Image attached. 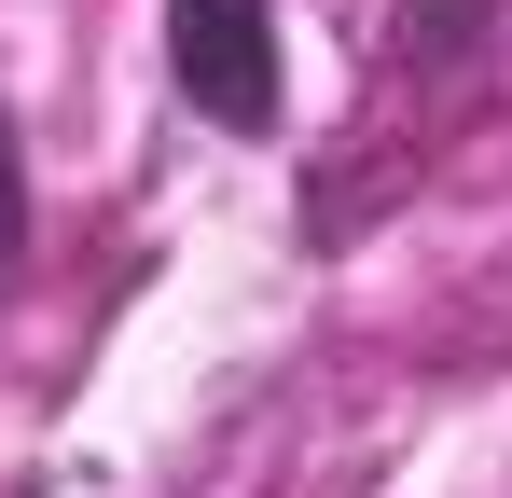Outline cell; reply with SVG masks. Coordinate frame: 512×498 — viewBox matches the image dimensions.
Instances as JSON below:
<instances>
[{"label":"cell","instance_id":"cell-1","mask_svg":"<svg viewBox=\"0 0 512 498\" xmlns=\"http://www.w3.org/2000/svg\"><path fill=\"white\" fill-rule=\"evenodd\" d=\"M167 83L222 139H263L277 125V0H167Z\"/></svg>","mask_w":512,"mask_h":498},{"label":"cell","instance_id":"cell-2","mask_svg":"<svg viewBox=\"0 0 512 498\" xmlns=\"http://www.w3.org/2000/svg\"><path fill=\"white\" fill-rule=\"evenodd\" d=\"M28 277V153H14V125H0V291Z\"/></svg>","mask_w":512,"mask_h":498}]
</instances>
